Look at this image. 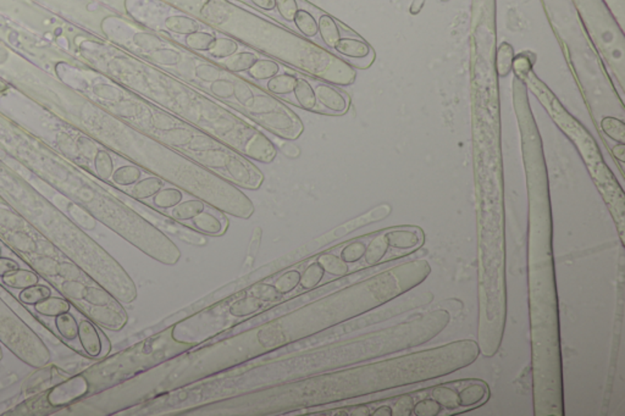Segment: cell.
Instances as JSON below:
<instances>
[{"mask_svg": "<svg viewBox=\"0 0 625 416\" xmlns=\"http://www.w3.org/2000/svg\"><path fill=\"white\" fill-rule=\"evenodd\" d=\"M431 275L425 259L410 260L340 287L243 330L204 342L111 389V410H127L310 340L415 289Z\"/></svg>", "mask_w": 625, "mask_h": 416, "instance_id": "cell-1", "label": "cell"}, {"mask_svg": "<svg viewBox=\"0 0 625 416\" xmlns=\"http://www.w3.org/2000/svg\"><path fill=\"white\" fill-rule=\"evenodd\" d=\"M314 338L297 343V349L274 351L196 384L175 389L141 406L130 408L124 414L185 415L204 404L281 386L335 369L373 362L404 351L409 346L407 329L399 322L359 335L324 340L322 343L311 342Z\"/></svg>", "mask_w": 625, "mask_h": 416, "instance_id": "cell-2", "label": "cell"}, {"mask_svg": "<svg viewBox=\"0 0 625 416\" xmlns=\"http://www.w3.org/2000/svg\"><path fill=\"white\" fill-rule=\"evenodd\" d=\"M527 192V287L535 416L564 415L553 220L544 144L520 142Z\"/></svg>", "mask_w": 625, "mask_h": 416, "instance_id": "cell-3", "label": "cell"}, {"mask_svg": "<svg viewBox=\"0 0 625 416\" xmlns=\"http://www.w3.org/2000/svg\"><path fill=\"white\" fill-rule=\"evenodd\" d=\"M478 199V346L485 358L500 351L507 322V252L500 137L474 140Z\"/></svg>", "mask_w": 625, "mask_h": 416, "instance_id": "cell-4", "label": "cell"}, {"mask_svg": "<svg viewBox=\"0 0 625 416\" xmlns=\"http://www.w3.org/2000/svg\"><path fill=\"white\" fill-rule=\"evenodd\" d=\"M133 43L146 61L219 100L263 130L286 141H296L303 135L305 124L287 104L220 63L151 31L137 32Z\"/></svg>", "mask_w": 625, "mask_h": 416, "instance_id": "cell-5", "label": "cell"}, {"mask_svg": "<svg viewBox=\"0 0 625 416\" xmlns=\"http://www.w3.org/2000/svg\"><path fill=\"white\" fill-rule=\"evenodd\" d=\"M236 42L335 86L353 85L357 71L330 50L232 0H158Z\"/></svg>", "mask_w": 625, "mask_h": 416, "instance_id": "cell-6", "label": "cell"}, {"mask_svg": "<svg viewBox=\"0 0 625 416\" xmlns=\"http://www.w3.org/2000/svg\"><path fill=\"white\" fill-rule=\"evenodd\" d=\"M120 75L138 96L196 126L252 162L270 164L278 157L276 146L256 126L146 60L124 58Z\"/></svg>", "mask_w": 625, "mask_h": 416, "instance_id": "cell-7", "label": "cell"}, {"mask_svg": "<svg viewBox=\"0 0 625 416\" xmlns=\"http://www.w3.org/2000/svg\"><path fill=\"white\" fill-rule=\"evenodd\" d=\"M119 94L124 116L137 130L179 151L239 188L258 190L264 184L261 168L242 154L136 93Z\"/></svg>", "mask_w": 625, "mask_h": 416, "instance_id": "cell-8", "label": "cell"}, {"mask_svg": "<svg viewBox=\"0 0 625 416\" xmlns=\"http://www.w3.org/2000/svg\"><path fill=\"white\" fill-rule=\"evenodd\" d=\"M541 1L593 124L597 126L604 116L624 119V98L617 92L615 82L587 36L571 0Z\"/></svg>", "mask_w": 625, "mask_h": 416, "instance_id": "cell-9", "label": "cell"}, {"mask_svg": "<svg viewBox=\"0 0 625 416\" xmlns=\"http://www.w3.org/2000/svg\"><path fill=\"white\" fill-rule=\"evenodd\" d=\"M522 80L525 82L527 89L542 104L552 121L575 146L582 162L586 165L593 184H596L598 192L602 195L604 203L615 220L620 241L624 243V192L608 168L607 162H604V155L600 151L597 143L593 140V135L563 107L560 99L538 78L534 70L523 76Z\"/></svg>", "mask_w": 625, "mask_h": 416, "instance_id": "cell-10", "label": "cell"}, {"mask_svg": "<svg viewBox=\"0 0 625 416\" xmlns=\"http://www.w3.org/2000/svg\"><path fill=\"white\" fill-rule=\"evenodd\" d=\"M281 296L272 283L259 282L234 293L221 302L187 316L174 324V336L179 340L201 344L241 324L242 321L265 311L280 302Z\"/></svg>", "mask_w": 625, "mask_h": 416, "instance_id": "cell-11", "label": "cell"}, {"mask_svg": "<svg viewBox=\"0 0 625 416\" xmlns=\"http://www.w3.org/2000/svg\"><path fill=\"white\" fill-rule=\"evenodd\" d=\"M198 346L174 336V324L110 358L99 366L104 386H119Z\"/></svg>", "mask_w": 625, "mask_h": 416, "instance_id": "cell-12", "label": "cell"}, {"mask_svg": "<svg viewBox=\"0 0 625 416\" xmlns=\"http://www.w3.org/2000/svg\"><path fill=\"white\" fill-rule=\"evenodd\" d=\"M587 36L617 82L619 94L625 92V38L615 15L604 0H571Z\"/></svg>", "mask_w": 625, "mask_h": 416, "instance_id": "cell-13", "label": "cell"}, {"mask_svg": "<svg viewBox=\"0 0 625 416\" xmlns=\"http://www.w3.org/2000/svg\"><path fill=\"white\" fill-rule=\"evenodd\" d=\"M88 389L89 384L87 378L83 375H77L50 389L47 395V402L53 408L70 406L71 403L81 399L83 395H87Z\"/></svg>", "mask_w": 625, "mask_h": 416, "instance_id": "cell-14", "label": "cell"}, {"mask_svg": "<svg viewBox=\"0 0 625 416\" xmlns=\"http://www.w3.org/2000/svg\"><path fill=\"white\" fill-rule=\"evenodd\" d=\"M382 233L390 249L395 250H415L424 243V233L419 227H393Z\"/></svg>", "mask_w": 625, "mask_h": 416, "instance_id": "cell-15", "label": "cell"}, {"mask_svg": "<svg viewBox=\"0 0 625 416\" xmlns=\"http://www.w3.org/2000/svg\"><path fill=\"white\" fill-rule=\"evenodd\" d=\"M457 392L461 409H475L483 406L490 397L489 386L481 380H469Z\"/></svg>", "mask_w": 625, "mask_h": 416, "instance_id": "cell-16", "label": "cell"}, {"mask_svg": "<svg viewBox=\"0 0 625 416\" xmlns=\"http://www.w3.org/2000/svg\"><path fill=\"white\" fill-rule=\"evenodd\" d=\"M314 92L316 102L321 104L324 108L338 115L347 113L349 107L348 99L344 94L338 92L336 88L327 83H318L314 88Z\"/></svg>", "mask_w": 625, "mask_h": 416, "instance_id": "cell-17", "label": "cell"}, {"mask_svg": "<svg viewBox=\"0 0 625 416\" xmlns=\"http://www.w3.org/2000/svg\"><path fill=\"white\" fill-rule=\"evenodd\" d=\"M78 338L88 357L97 358L102 354L103 343L97 327L89 320H82L78 326Z\"/></svg>", "mask_w": 625, "mask_h": 416, "instance_id": "cell-18", "label": "cell"}, {"mask_svg": "<svg viewBox=\"0 0 625 416\" xmlns=\"http://www.w3.org/2000/svg\"><path fill=\"white\" fill-rule=\"evenodd\" d=\"M192 228H195L198 232L207 234V236H223V233L228 230V222L226 219H219L212 212L203 211L199 215L193 217L192 220Z\"/></svg>", "mask_w": 625, "mask_h": 416, "instance_id": "cell-19", "label": "cell"}, {"mask_svg": "<svg viewBox=\"0 0 625 416\" xmlns=\"http://www.w3.org/2000/svg\"><path fill=\"white\" fill-rule=\"evenodd\" d=\"M333 49L349 59H366L373 54L371 47L360 38L341 37Z\"/></svg>", "mask_w": 625, "mask_h": 416, "instance_id": "cell-20", "label": "cell"}, {"mask_svg": "<svg viewBox=\"0 0 625 416\" xmlns=\"http://www.w3.org/2000/svg\"><path fill=\"white\" fill-rule=\"evenodd\" d=\"M388 250H390V247L387 244L384 233L381 232L374 236L370 239L369 243L366 244V249H365L364 256H363L365 267H374L376 265L382 263L388 253Z\"/></svg>", "mask_w": 625, "mask_h": 416, "instance_id": "cell-21", "label": "cell"}, {"mask_svg": "<svg viewBox=\"0 0 625 416\" xmlns=\"http://www.w3.org/2000/svg\"><path fill=\"white\" fill-rule=\"evenodd\" d=\"M163 26L168 32L187 36L199 31L201 23L188 15H169L164 19Z\"/></svg>", "mask_w": 625, "mask_h": 416, "instance_id": "cell-22", "label": "cell"}, {"mask_svg": "<svg viewBox=\"0 0 625 416\" xmlns=\"http://www.w3.org/2000/svg\"><path fill=\"white\" fill-rule=\"evenodd\" d=\"M206 206L207 204L203 200L197 198L181 201L177 206L171 208L170 217L179 222L190 221L193 217L206 210Z\"/></svg>", "mask_w": 625, "mask_h": 416, "instance_id": "cell-23", "label": "cell"}, {"mask_svg": "<svg viewBox=\"0 0 625 416\" xmlns=\"http://www.w3.org/2000/svg\"><path fill=\"white\" fill-rule=\"evenodd\" d=\"M318 32L320 34L322 42L327 44L329 48H335V45L338 44L341 38V31L338 28V22L327 14H322L319 17Z\"/></svg>", "mask_w": 625, "mask_h": 416, "instance_id": "cell-24", "label": "cell"}, {"mask_svg": "<svg viewBox=\"0 0 625 416\" xmlns=\"http://www.w3.org/2000/svg\"><path fill=\"white\" fill-rule=\"evenodd\" d=\"M430 398L436 400L446 410H457L458 406V392L457 388L450 384H439L429 389Z\"/></svg>", "mask_w": 625, "mask_h": 416, "instance_id": "cell-25", "label": "cell"}, {"mask_svg": "<svg viewBox=\"0 0 625 416\" xmlns=\"http://www.w3.org/2000/svg\"><path fill=\"white\" fill-rule=\"evenodd\" d=\"M316 261L322 266L325 270V274L342 278L349 275V264L344 263L340 255L332 254V253H322L316 258Z\"/></svg>", "mask_w": 625, "mask_h": 416, "instance_id": "cell-26", "label": "cell"}, {"mask_svg": "<svg viewBox=\"0 0 625 416\" xmlns=\"http://www.w3.org/2000/svg\"><path fill=\"white\" fill-rule=\"evenodd\" d=\"M597 127L608 137L609 140L615 141V143L625 144L624 119H620L617 116H604L598 121Z\"/></svg>", "mask_w": 625, "mask_h": 416, "instance_id": "cell-27", "label": "cell"}, {"mask_svg": "<svg viewBox=\"0 0 625 416\" xmlns=\"http://www.w3.org/2000/svg\"><path fill=\"white\" fill-rule=\"evenodd\" d=\"M1 278H3L4 285L11 287V288H15V289H25L28 287L37 285L39 281L37 274H34L32 271L22 270V269L8 272Z\"/></svg>", "mask_w": 625, "mask_h": 416, "instance_id": "cell-28", "label": "cell"}, {"mask_svg": "<svg viewBox=\"0 0 625 416\" xmlns=\"http://www.w3.org/2000/svg\"><path fill=\"white\" fill-rule=\"evenodd\" d=\"M165 182L163 179H159L157 176H151L147 179H140L137 181L133 188L131 190V195L135 199L144 200L148 198H152L158 193L160 189L164 188Z\"/></svg>", "mask_w": 625, "mask_h": 416, "instance_id": "cell-29", "label": "cell"}, {"mask_svg": "<svg viewBox=\"0 0 625 416\" xmlns=\"http://www.w3.org/2000/svg\"><path fill=\"white\" fill-rule=\"evenodd\" d=\"M256 60H258V56L254 53L241 52V53H236V54L228 56L226 59H223L220 65L223 66L225 69H228L231 72L241 74V72L250 70V67L256 64Z\"/></svg>", "mask_w": 625, "mask_h": 416, "instance_id": "cell-30", "label": "cell"}, {"mask_svg": "<svg viewBox=\"0 0 625 416\" xmlns=\"http://www.w3.org/2000/svg\"><path fill=\"white\" fill-rule=\"evenodd\" d=\"M300 275H302V271L299 269L285 271L274 280L272 286L281 297L287 296L298 288Z\"/></svg>", "mask_w": 625, "mask_h": 416, "instance_id": "cell-31", "label": "cell"}, {"mask_svg": "<svg viewBox=\"0 0 625 416\" xmlns=\"http://www.w3.org/2000/svg\"><path fill=\"white\" fill-rule=\"evenodd\" d=\"M514 49L508 42H502L496 52V74L498 77H507L512 72L513 59H514Z\"/></svg>", "mask_w": 625, "mask_h": 416, "instance_id": "cell-32", "label": "cell"}, {"mask_svg": "<svg viewBox=\"0 0 625 416\" xmlns=\"http://www.w3.org/2000/svg\"><path fill=\"white\" fill-rule=\"evenodd\" d=\"M294 98L300 108L309 110V111L316 110V104H318L316 92L309 82L305 78H298L297 85L294 87Z\"/></svg>", "mask_w": 625, "mask_h": 416, "instance_id": "cell-33", "label": "cell"}, {"mask_svg": "<svg viewBox=\"0 0 625 416\" xmlns=\"http://www.w3.org/2000/svg\"><path fill=\"white\" fill-rule=\"evenodd\" d=\"M298 78L289 74H281L272 77L267 83V92L275 96H287L294 93V87L297 85Z\"/></svg>", "mask_w": 625, "mask_h": 416, "instance_id": "cell-34", "label": "cell"}, {"mask_svg": "<svg viewBox=\"0 0 625 416\" xmlns=\"http://www.w3.org/2000/svg\"><path fill=\"white\" fill-rule=\"evenodd\" d=\"M325 276V270L318 261L310 263L305 270L302 271L299 286L303 291H311L320 286L321 281Z\"/></svg>", "mask_w": 625, "mask_h": 416, "instance_id": "cell-35", "label": "cell"}, {"mask_svg": "<svg viewBox=\"0 0 625 416\" xmlns=\"http://www.w3.org/2000/svg\"><path fill=\"white\" fill-rule=\"evenodd\" d=\"M70 303L59 297H48L42 302L34 304V309L39 315L58 316L60 314L70 311Z\"/></svg>", "mask_w": 625, "mask_h": 416, "instance_id": "cell-36", "label": "cell"}, {"mask_svg": "<svg viewBox=\"0 0 625 416\" xmlns=\"http://www.w3.org/2000/svg\"><path fill=\"white\" fill-rule=\"evenodd\" d=\"M184 199V192L176 187L163 188L153 197V206L158 209H171Z\"/></svg>", "mask_w": 625, "mask_h": 416, "instance_id": "cell-37", "label": "cell"}, {"mask_svg": "<svg viewBox=\"0 0 625 416\" xmlns=\"http://www.w3.org/2000/svg\"><path fill=\"white\" fill-rule=\"evenodd\" d=\"M278 71H280V65L276 61L272 59H258L256 64L248 70V75L250 78H253L256 81H264V80H270L274 76L278 75Z\"/></svg>", "mask_w": 625, "mask_h": 416, "instance_id": "cell-38", "label": "cell"}, {"mask_svg": "<svg viewBox=\"0 0 625 416\" xmlns=\"http://www.w3.org/2000/svg\"><path fill=\"white\" fill-rule=\"evenodd\" d=\"M55 326L65 340H75L78 337V324L74 315L69 311L55 316Z\"/></svg>", "mask_w": 625, "mask_h": 416, "instance_id": "cell-39", "label": "cell"}, {"mask_svg": "<svg viewBox=\"0 0 625 416\" xmlns=\"http://www.w3.org/2000/svg\"><path fill=\"white\" fill-rule=\"evenodd\" d=\"M215 34L210 32H197L187 34L185 38L186 47L195 52H209L215 43Z\"/></svg>", "mask_w": 625, "mask_h": 416, "instance_id": "cell-40", "label": "cell"}, {"mask_svg": "<svg viewBox=\"0 0 625 416\" xmlns=\"http://www.w3.org/2000/svg\"><path fill=\"white\" fill-rule=\"evenodd\" d=\"M294 22L299 32L305 38L316 37L318 34V21L308 11L298 9L294 15Z\"/></svg>", "mask_w": 625, "mask_h": 416, "instance_id": "cell-41", "label": "cell"}, {"mask_svg": "<svg viewBox=\"0 0 625 416\" xmlns=\"http://www.w3.org/2000/svg\"><path fill=\"white\" fill-rule=\"evenodd\" d=\"M239 52V42L232 38L220 37L215 39V43L209 50V55L214 59H226Z\"/></svg>", "mask_w": 625, "mask_h": 416, "instance_id": "cell-42", "label": "cell"}, {"mask_svg": "<svg viewBox=\"0 0 625 416\" xmlns=\"http://www.w3.org/2000/svg\"><path fill=\"white\" fill-rule=\"evenodd\" d=\"M366 243L362 239H354L348 242L346 245H343L341 252H340V258L347 263V264H355L364 256Z\"/></svg>", "mask_w": 625, "mask_h": 416, "instance_id": "cell-43", "label": "cell"}, {"mask_svg": "<svg viewBox=\"0 0 625 416\" xmlns=\"http://www.w3.org/2000/svg\"><path fill=\"white\" fill-rule=\"evenodd\" d=\"M141 168L137 165H126L113 173V181L119 186H132L141 179Z\"/></svg>", "mask_w": 625, "mask_h": 416, "instance_id": "cell-44", "label": "cell"}, {"mask_svg": "<svg viewBox=\"0 0 625 416\" xmlns=\"http://www.w3.org/2000/svg\"><path fill=\"white\" fill-rule=\"evenodd\" d=\"M52 296V289L50 287L43 286V285H34V286L28 287V288H25L22 289V292L20 293V300H21L23 304H28V305H34L37 303L42 302L44 299L50 297Z\"/></svg>", "mask_w": 625, "mask_h": 416, "instance_id": "cell-45", "label": "cell"}, {"mask_svg": "<svg viewBox=\"0 0 625 416\" xmlns=\"http://www.w3.org/2000/svg\"><path fill=\"white\" fill-rule=\"evenodd\" d=\"M535 59H536V56L531 52H522L518 55H514L512 72L516 77L522 78L523 76H525L530 71L534 70Z\"/></svg>", "mask_w": 625, "mask_h": 416, "instance_id": "cell-46", "label": "cell"}, {"mask_svg": "<svg viewBox=\"0 0 625 416\" xmlns=\"http://www.w3.org/2000/svg\"><path fill=\"white\" fill-rule=\"evenodd\" d=\"M442 406L432 399V398H423L415 402L412 414L417 416H437L440 415Z\"/></svg>", "mask_w": 625, "mask_h": 416, "instance_id": "cell-47", "label": "cell"}, {"mask_svg": "<svg viewBox=\"0 0 625 416\" xmlns=\"http://www.w3.org/2000/svg\"><path fill=\"white\" fill-rule=\"evenodd\" d=\"M96 170L99 177L103 179H109L114 173V164L113 159L105 151H99L96 157Z\"/></svg>", "mask_w": 625, "mask_h": 416, "instance_id": "cell-48", "label": "cell"}, {"mask_svg": "<svg viewBox=\"0 0 625 416\" xmlns=\"http://www.w3.org/2000/svg\"><path fill=\"white\" fill-rule=\"evenodd\" d=\"M393 399L396 400L395 406H392L393 415H410L412 414L414 403H415L414 395L407 393V395H399Z\"/></svg>", "mask_w": 625, "mask_h": 416, "instance_id": "cell-49", "label": "cell"}, {"mask_svg": "<svg viewBox=\"0 0 625 416\" xmlns=\"http://www.w3.org/2000/svg\"><path fill=\"white\" fill-rule=\"evenodd\" d=\"M275 8L283 20L288 22L294 21V15L298 11L297 0H275Z\"/></svg>", "mask_w": 625, "mask_h": 416, "instance_id": "cell-50", "label": "cell"}, {"mask_svg": "<svg viewBox=\"0 0 625 416\" xmlns=\"http://www.w3.org/2000/svg\"><path fill=\"white\" fill-rule=\"evenodd\" d=\"M607 3L612 14L615 15L620 28L624 30L625 22V0H604Z\"/></svg>", "mask_w": 625, "mask_h": 416, "instance_id": "cell-51", "label": "cell"}, {"mask_svg": "<svg viewBox=\"0 0 625 416\" xmlns=\"http://www.w3.org/2000/svg\"><path fill=\"white\" fill-rule=\"evenodd\" d=\"M17 269H20V265L17 264L15 260L0 256V277H3L11 271L17 270Z\"/></svg>", "mask_w": 625, "mask_h": 416, "instance_id": "cell-52", "label": "cell"}, {"mask_svg": "<svg viewBox=\"0 0 625 416\" xmlns=\"http://www.w3.org/2000/svg\"><path fill=\"white\" fill-rule=\"evenodd\" d=\"M612 154H613V157H615V160H618V162H619L620 170H622V173H623V164H624L625 157L624 143H618V144H615V146L612 148Z\"/></svg>", "mask_w": 625, "mask_h": 416, "instance_id": "cell-53", "label": "cell"}, {"mask_svg": "<svg viewBox=\"0 0 625 416\" xmlns=\"http://www.w3.org/2000/svg\"><path fill=\"white\" fill-rule=\"evenodd\" d=\"M374 411H371L370 415L373 416H391L393 415V410H392V406H388L386 403L382 402V404L380 406H377L375 409H373Z\"/></svg>", "mask_w": 625, "mask_h": 416, "instance_id": "cell-54", "label": "cell"}, {"mask_svg": "<svg viewBox=\"0 0 625 416\" xmlns=\"http://www.w3.org/2000/svg\"><path fill=\"white\" fill-rule=\"evenodd\" d=\"M250 1L263 10L272 11L275 9V0H250Z\"/></svg>", "mask_w": 625, "mask_h": 416, "instance_id": "cell-55", "label": "cell"}, {"mask_svg": "<svg viewBox=\"0 0 625 416\" xmlns=\"http://www.w3.org/2000/svg\"><path fill=\"white\" fill-rule=\"evenodd\" d=\"M425 3H426V0H413L409 6V12L414 17L418 15L419 12H421V10L424 9Z\"/></svg>", "mask_w": 625, "mask_h": 416, "instance_id": "cell-56", "label": "cell"}, {"mask_svg": "<svg viewBox=\"0 0 625 416\" xmlns=\"http://www.w3.org/2000/svg\"><path fill=\"white\" fill-rule=\"evenodd\" d=\"M440 1H442V3H447V1H450V0H440Z\"/></svg>", "mask_w": 625, "mask_h": 416, "instance_id": "cell-57", "label": "cell"}, {"mask_svg": "<svg viewBox=\"0 0 625 416\" xmlns=\"http://www.w3.org/2000/svg\"><path fill=\"white\" fill-rule=\"evenodd\" d=\"M0 256H1V248H0Z\"/></svg>", "mask_w": 625, "mask_h": 416, "instance_id": "cell-58", "label": "cell"}]
</instances>
